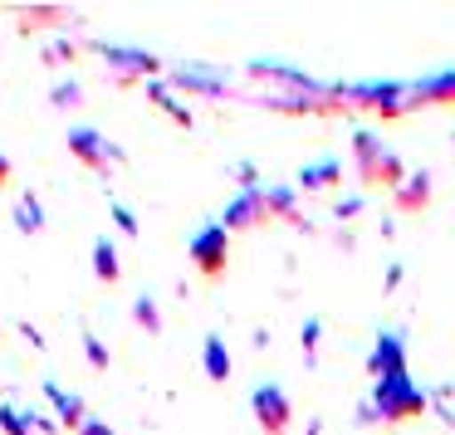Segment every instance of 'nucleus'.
<instances>
[{"label": "nucleus", "instance_id": "16", "mask_svg": "<svg viewBox=\"0 0 455 435\" xmlns=\"http://www.w3.org/2000/svg\"><path fill=\"white\" fill-rule=\"evenodd\" d=\"M15 225H20V230H44V206L35 196L15 201Z\"/></svg>", "mask_w": 455, "mask_h": 435}, {"label": "nucleus", "instance_id": "11", "mask_svg": "<svg viewBox=\"0 0 455 435\" xmlns=\"http://www.w3.org/2000/svg\"><path fill=\"white\" fill-rule=\"evenodd\" d=\"M201 357H206V376H211V382H230V347H226V337H220V333H206Z\"/></svg>", "mask_w": 455, "mask_h": 435}, {"label": "nucleus", "instance_id": "24", "mask_svg": "<svg viewBox=\"0 0 455 435\" xmlns=\"http://www.w3.org/2000/svg\"><path fill=\"white\" fill-rule=\"evenodd\" d=\"M50 99H54V108H69V103H79L84 93H79V83H60V89H54Z\"/></svg>", "mask_w": 455, "mask_h": 435}, {"label": "nucleus", "instance_id": "22", "mask_svg": "<svg viewBox=\"0 0 455 435\" xmlns=\"http://www.w3.org/2000/svg\"><path fill=\"white\" fill-rule=\"evenodd\" d=\"M299 343H304V352H308V362H314V352H318V343H323V323H318V318H308V323H304V333H299Z\"/></svg>", "mask_w": 455, "mask_h": 435}, {"label": "nucleus", "instance_id": "10", "mask_svg": "<svg viewBox=\"0 0 455 435\" xmlns=\"http://www.w3.org/2000/svg\"><path fill=\"white\" fill-rule=\"evenodd\" d=\"M357 103H372L377 113H402L406 108V89L402 83H367V89H353Z\"/></svg>", "mask_w": 455, "mask_h": 435}, {"label": "nucleus", "instance_id": "26", "mask_svg": "<svg viewBox=\"0 0 455 435\" xmlns=\"http://www.w3.org/2000/svg\"><path fill=\"white\" fill-rule=\"evenodd\" d=\"M11 181V162H5V152H0V186Z\"/></svg>", "mask_w": 455, "mask_h": 435}, {"label": "nucleus", "instance_id": "14", "mask_svg": "<svg viewBox=\"0 0 455 435\" xmlns=\"http://www.w3.org/2000/svg\"><path fill=\"white\" fill-rule=\"evenodd\" d=\"M426 196H431V177H426V171H411V177L396 181V201H402L406 210H416Z\"/></svg>", "mask_w": 455, "mask_h": 435}, {"label": "nucleus", "instance_id": "13", "mask_svg": "<svg viewBox=\"0 0 455 435\" xmlns=\"http://www.w3.org/2000/svg\"><path fill=\"white\" fill-rule=\"evenodd\" d=\"M338 177H343V162L328 157V162H318V167H304V171H299V186H304V191H323V186H333Z\"/></svg>", "mask_w": 455, "mask_h": 435}, {"label": "nucleus", "instance_id": "25", "mask_svg": "<svg viewBox=\"0 0 455 435\" xmlns=\"http://www.w3.org/2000/svg\"><path fill=\"white\" fill-rule=\"evenodd\" d=\"M79 435H118V431H113L108 421H99V415H89V421L79 425Z\"/></svg>", "mask_w": 455, "mask_h": 435}, {"label": "nucleus", "instance_id": "21", "mask_svg": "<svg viewBox=\"0 0 455 435\" xmlns=\"http://www.w3.org/2000/svg\"><path fill=\"white\" fill-rule=\"evenodd\" d=\"M84 352H89V362H93V367H108V357H113V352H108V343H103L99 333H84Z\"/></svg>", "mask_w": 455, "mask_h": 435}, {"label": "nucleus", "instance_id": "17", "mask_svg": "<svg viewBox=\"0 0 455 435\" xmlns=\"http://www.w3.org/2000/svg\"><path fill=\"white\" fill-rule=\"evenodd\" d=\"M416 99H431V103L455 99V74H441V79H431V83H416Z\"/></svg>", "mask_w": 455, "mask_h": 435}, {"label": "nucleus", "instance_id": "4", "mask_svg": "<svg viewBox=\"0 0 455 435\" xmlns=\"http://www.w3.org/2000/svg\"><path fill=\"white\" fill-rule=\"evenodd\" d=\"M353 152H357V162H363L367 177H382V181H392V186L406 177L402 162H396L392 152H387V142L377 138L372 128H357V132H353Z\"/></svg>", "mask_w": 455, "mask_h": 435}, {"label": "nucleus", "instance_id": "9", "mask_svg": "<svg viewBox=\"0 0 455 435\" xmlns=\"http://www.w3.org/2000/svg\"><path fill=\"white\" fill-rule=\"evenodd\" d=\"M99 54L113 64V69H123V74H157V54H148V50H128V44H99Z\"/></svg>", "mask_w": 455, "mask_h": 435}, {"label": "nucleus", "instance_id": "8", "mask_svg": "<svg viewBox=\"0 0 455 435\" xmlns=\"http://www.w3.org/2000/svg\"><path fill=\"white\" fill-rule=\"evenodd\" d=\"M44 396H50V406H54V425H69V431H79V425L89 421V411H84V396L64 392L60 382H44Z\"/></svg>", "mask_w": 455, "mask_h": 435}, {"label": "nucleus", "instance_id": "23", "mask_svg": "<svg viewBox=\"0 0 455 435\" xmlns=\"http://www.w3.org/2000/svg\"><path fill=\"white\" fill-rule=\"evenodd\" d=\"M113 225H118L123 235H138V216H132L128 206H118V201H113Z\"/></svg>", "mask_w": 455, "mask_h": 435}, {"label": "nucleus", "instance_id": "5", "mask_svg": "<svg viewBox=\"0 0 455 435\" xmlns=\"http://www.w3.org/2000/svg\"><path fill=\"white\" fill-rule=\"evenodd\" d=\"M191 265H196L201 274H211V279H216L220 269L230 265V230L220 225V220L191 235Z\"/></svg>", "mask_w": 455, "mask_h": 435}, {"label": "nucleus", "instance_id": "2", "mask_svg": "<svg viewBox=\"0 0 455 435\" xmlns=\"http://www.w3.org/2000/svg\"><path fill=\"white\" fill-rule=\"evenodd\" d=\"M250 411H255V421L265 435H284L289 421H294V406H289V396L279 382H259L255 392H250Z\"/></svg>", "mask_w": 455, "mask_h": 435}, {"label": "nucleus", "instance_id": "20", "mask_svg": "<svg viewBox=\"0 0 455 435\" xmlns=\"http://www.w3.org/2000/svg\"><path fill=\"white\" fill-rule=\"evenodd\" d=\"M0 425H5V435H35L30 431V415L15 411V406H0Z\"/></svg>", "mask_w": 455, "mask_h": 435}, {"label": "nucleus", "instance_id": "19", "mask_svg": "<svg viewBox=\"0 0 455 435\" xmlns=\"http://www.w3.org/2000/svg\"><path fill=\"white\" fill-rule=\"evenodd\" d=\"M265 210L294 216V191H289V186H265Z\"/></svg>", "mask_w": 455, "mask_h": 435}, {"label": "nucleus", "instance_id": "6", "mask_svg": "<svg viewBox=\"0 0 455 435\" xmlns=\"http://www.w3.org/2000/svg\"><path fill=\"white\" fill-rule=\"evenodd\" d=\"M367 372H372V382H377V376L406 372V343H402V333H377L372 357H367Z\"/></svg>", "mask_w": 455, "mask_h": 435}, {"label": "nucleus", "instance_id": "7", "mask_svg": "<svg viewBox=\"0 0 455 435\" xmlns=\"http://www.w3.org/2000/svg\"><path fill=\"white\" fill-rule=\"evenodd\" d=\"M259 216H265V186H250V191H240V196L226 206L220 225L226 230H250V225H259Z\"/></svg>", "mask_w": 455, "mask_h": 435}, {"label": "nucleus", "instance_id": "18", "mask_svg": "<svg viewBox=\"0 0 455 435\" xmlns=\"http://www.w3.org/2000/svg\"><path fill=\"white\" fill-rule=\"evenodd\" d=\"M132 318H138L142 328H152V333H157V328H162V318H157V298H152V294H138V298H132Z\"/></svg>", "mask_w": 455, "mask_h": 435}, {"label": "nucleus", "instance_id": "1", "mask_svg": "<svg viewBox=\"0 0 455 435\" xmlns=\"http://www.w3.org/2000/svg\"><path fill=\"white\" fill-rule=\"evenodd\" d=\"M372 411H377V421H411V415L426 411V392L411 382V372L377 376L372 382Z\"/></svg>", "mask_w": 455, "mask_h": 435}, {"label": "nucleus", "instance_id": "12", "mask_svg": "<svg viewBox=\"0 0 455 435\" xmlns=\"http://www.w3.org/2000/svg\"><path fill=\"white\" fill-rule=\"evenodd\" d=\"M93 274H99L103 284H118L123 259H118V245H113V240H93Z\"/></svg>", "mask_w": 455, "mask_h": 435}, {"label": "nucleus", "instance_id": "3", "mask_svg": "<svg viewBox=\"0 0 455 435\" xmlns=\"http://www.w3.org/2000/svg\"><path fill=\"white\" fill-rule=\"evenodd\" d=\"M69 152H74V162H84V167H93V171H108L113 162H123L118 142H108L99 128H89V123H74L69 128Z\"/></svg>", "mask_w": 455, "mask_h": 435}, {"label": "nucleus", "instance_id": "15", "mask_svg": "<svg viewBox=\"0 0 455 435\" xmlns=\"http://www.w3.org/2000/svg\"><path fill=\"white\" fill-rule=\"evenodd\" d=\"M148 99L157 103V108H167V113H172V118H177V123H191V113L181 108V99H177V93H172V89H167V83H162V79H152V83H148Z\"/></svg>", "mask_w": 455, "mask_h": 435}]
</instances>
